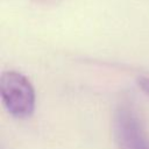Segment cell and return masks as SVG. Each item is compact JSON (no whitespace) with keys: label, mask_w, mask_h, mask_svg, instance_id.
<instances>
[{"label":"cell","mask_w":149,"mask_h":149,"mask_svg":"<svg viewBox=\"0 0 149 149\" xmlns=\"http://www.w3.org/2000/svg\"><path fill=\"white\" fill-rule=\"evenodd\" d=\"M0 94L7 112L15 118H29L35 109V91L29 79L17 71H5L0 77Z\"/></svg>","instance_id":"6da1fadb"},{"label":"cell","mask_w":149,"mask_h":149,"mask_svg":"<svg viewBox=\"0 0 149 149\" xmlns=\"http://www.w3.org/2000/svg\"><path fill=\"white\" fill-rule=\"evenodd\" d=\"M114 134L120 149H149V140L129 106L122 105L114 116Z\"/></svg>","instance_id":"7a4b0ae2"},{"label":"cell","mask_w":149,"mask_h":149,"mask_svg":"<svg viewBox=\"0 0 149 149\" xmlns=\"http://www.w3.org/2000/svg\"><path fill=\"white\" fill-rule=\"evenodd\" d=\"M137 84H139L140 88L147 95H149V78H147V77H140L137 79Z\"/></svg>","instance_id":"3957f363"}]
</instances>
